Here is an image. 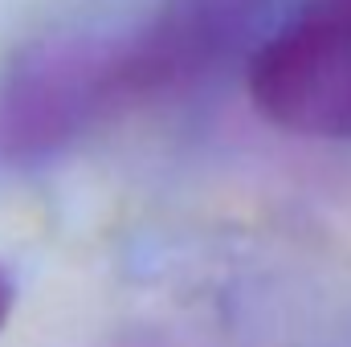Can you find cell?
I'll return each instance as SVG.
<instances>
[{
  "mask_svg": "<svg viewBox=\"0 0 351 347\" xmlns=\"http://www.w3.org/2000/svg\"><path fill=\"white\" fill-rule=\"evenodd\" d=\"M265 123L306 139H351V0H302L250 58Z\"/></svg>",
  "mask_w": 351,
  "mask_h": 347,
  "instance_id": "cell-1",
  "label": "cell"
},
{
  "mask_svg": "<svg viewBox=\"0 0 351 347\" xmlns=\"http://www.w3.org/2000/svg\"><path fill=\"white\" fill-rule=\"evenodd\" d=\"M12 302H16V286H12L8 270L0 265V327H4V323H8V315H12Z\"/></svg>",
  "mask_w": 351,
  "mask_h": 347,
  "instance_id": "cell-2",
  "label": "cell"
}]
</instances>
